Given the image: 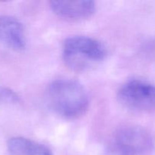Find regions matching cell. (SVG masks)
Instances as JSON below:
<instances>
[{
	"mask_svg": "<svg viewBox=\"0 0 155 155\" xmlns=\"http://www.w3.org/2000/svg\"><path fill=\"white\" fill-rule=\"evenodd\" d=\"M118 98L127 108L137 112L155 110V85L141 80H131L118 91Z\"/></svg>",
	"mask_w": 155,
	"mask_h": 155,
	"instance_id": "obj_4",
	"label": "cell"
},
{
	"mask_svg": "<svg viewBox=\"0 0 155 155\" xmlns=\"http://www.w3.org/2000/svg\"><path fill=\"white\" fill-rule=\"evenodd\" d=\"M48 104L61 117L74 120L86 113L89 98L84 86L71 79H58L49 85L47 91Z\"/></svg>",
	"mask_w": 155,
	"mask_h": 155,
	"instance_id": "obj_1",
	"label": "cell"
},
{
	"mask_svg": "<svg viewBox=\"0 0 155 155\" xmlns=\"http://www.w3.org/2000/svg\"><path fill=\"white\" fill-rule=\"evenodd\" d=\"M0 42L16 51L24 49L26 39L22 23L15 17L1 15Z\"/></svg>",
	"mask_w": 155,
	"mask_h": 155,
	"instance_id": "obj_6",
	"label": "cell"
},
{
	"mask_svg": "<svg viewBox=\"0 0 155 155\" xmlns=\"http://www.w3.org/2000/svg\"><path fill=\"white\" fill-rule=\"evenodd\" d=\"M7 147L12 155H53L45 145L21 136L9 139Z\"/></svg>",
	"mask_w": 155,
	"mask_h": 155,
	"instance_id": "obj_7",
	"label": "cell"
},
{
	"mask_svg": "<svg viewBox=\"0 0 155 155\" xmlns=\"http://www.w3.org/2000/svg\"><path fill=\"white\" fill-rule=\"evenodd\" d=\"M107 54V49L101 42L89 36H71L64 42V61L76 71L85 70L92 64L101 61Z\"/></svg>",
	"mask_w": 155,
	"mask_h": 155,
	"instance_id": "obj_2",
	"label": "cell"
},
{
	"mask_svg": "<svg viewBox=\"0 0 155 155\" xmlns=\"http://www.w3.org/2000/svg\"><path fill=\"white\" fill-rule=\"evenodd\" d=\"M49 7L54 14L67 20H83L92 16L96 6L92 0H52Z\"/></svg>",
	"mask_w": 155,
	"mask_h": 155,
	"instance_id": "obj_5",
	"label": "cell"
},
{
	"mask_svg": "<svg viewBox=\"0 0 155 155\" xmlns=\"http://www.w3.org/2000/svg\"><path fill=\"white\" fill-rule=\"evenodd\" d=\"M21 102V98L12 89L0 86V106L16 104Z\"/></svg>",
	"mask_w": 155,
	"mask_h": 155,
	"instance_id": "obj_8",
	"label": "cell"
},
{
	"mask_svg": "<svg viewBox=\"0 0 155 155\" xmlns=\"http://www.w3.org/2000/svg\"><path fill=\"white\" fill-rule=\"evenodd\" d=\"M154 148L149 132L139 127H126L118 130L112 142L115 155H148Z\"/></svg>",
	"mask_w": 155,
	"mask_h": 155,
	"instance_id": "obj_3",
	"label": "cell"
}]
</instances>
